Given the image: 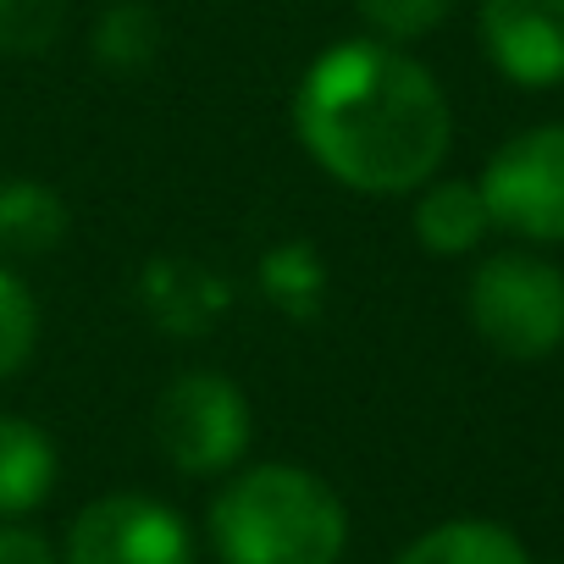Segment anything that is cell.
<instances>
[{
  "mask_svg": "<svg viewBox=\"0 0 564 564\" xmlns=\"http://www.w3.org/2000/svg\"><path fill=\"white\" fill-rule=\"evenodd\" d=\"M355 7H360V18L393 45V40H421V34H432V29L448 18L454 0H355Z\"/></svg>",
  "mask_w": 564,
  "mask_h": 564,
  "instance_id": "5bb4252c",
  "label": "cell"
},
{
  "mask_svg": "<svg viewBox=\"0 0 564 564\" xmlns=\"http://www.w3.org/2000/svg\"><path fill=\"white\" fill-rule=\"evenodd\" d=\"M492 227L487 199L476 183H432L415 205V238L432 254H465L481 243V232Z\"/></svg>",
  "mask_w": 564,
  "mask_h": 564,
  "instance_id": "9c48e42d",
  "label": "cell"
},
{
  "mask_svg": "<svg viewBox=\"0 0 564 564\" xmlns=\"http://www.w3.org/2000/svg\"><path fill=\"white\" fill-rule=\"evenodd\" d=\"M67 29V0H0V56H45Z\"/></svg>",
  "mask_w": 564,
  "mask_h": 564,
  "instance_id": "4fadbf2b",
  "label": "cell"
},
{
  "mask_svg": "<svg viewBox=\"0 0 564 564\" xmlns=\"http://www.w3.org/2000/svg\"><path fill=\"white\" fill-rule=\"evenodd\" d=\"M399 564H531V553L520 547L514 531L492 520H448L421 542H410Z\"/></svg>",
  "mask_w": 564,
  "mask_h": 564,
  "instance_id": "30bf717a",
  "label": "cell"
},
{
  "mask_svg": "<svg viewBox=\"0 0 564 564\" xmlns=\"http://www.w3.org/2000/svg\"><path fill=\"white\" fill-rule=\"evenodd\" d=\"M205 525L221 564H338L349 542L344 498L300 465L238 470L210 498Z\"/></svg>",
  "mask_w": 564,
  "mask_h": 564,
  "instance_id": "7a4b0ae2",
  "label": "cell"
},
{
  "mask_svg": "<svg viewBox=\"0 0 564 564\" xmlns=\"http://www.w3.org/2000/svg\"><path fill=\"white\" fill-rule=\"evenodd\" d=\"M34 344H40V305L29 282L12 265H0V382L34 360Z\"/></svg>",
  "mask_w": 564,
  "mask_h": 564,
  "instance_id": "7c38bea8",
  "label": "cell"
},
{
  "mask_svg": "<svg viewBox=\"0 0 564 564\" xmlns=\"http://www.w3.org/2000/svg\"><path fill=\"white\" fill-rule=\"evenodd\" d=\"M67 232V205L40 183H0V249L45 254Z\"/></svg>",
  "mask_w": 564,
  "mask_h": 564,
  "instance_id": "8fae6325",
  "label": "cell"
},
{
  "mask_svg": "<svg viewBox=\"0 0 564 564\" xmlns=\"http://www.w3.org/2000/svg\"><path fill=\"white\" fill-rule=\"evenodd\" d=\"M300 144L327 177L360 194H410L448 155V100L437 78L388 40H344L300 78Z\"/></svg>",
  "mask_w": 564,
  "mask_h": 564,
  "instance_id": "6da1fadb",
  "label": "cell"
},
{
  "mask_svg": "<svg viewBox=\"0 0 564 564\" xmlns=\"http://www.w3.org/2000/svg\"><path fill=\"white\" fill-rule=\"evenodd\" d=\"M56 443L23 415H0V520H23L56 487Z\"/></svg>",
  "mask_w": 564,
  "mask_h": 564,
  "instance_id": "ba28073f",
  "label": "cell"
},
{
  "mask_svg": "<svg viewBox=\"0 0 564 564\" xmlns=\"http://www.w3.org/2000/svg\"><path fill=\"white\" fill-rule=\"evenodd\" d=\"M481 45L525 89L564 84V0H481Z\"/></svg>",
  "mask_w": 564,
  "mask_h": 564,
  "instance_id": "52a82bcc",
  "label": "cell"
},
{
  "mask_svg": "<svg viewBox=\"0 0 564 564\" xmlns=\"http://www.w3.org/2000/svg\"><path fill=\"white\" fill-rule=\"evenodd\" d=\"M470 327L503 360H542L564 344V271L536 254H492L470 276Z\"/></svg>",
  "mask_w": 564,
  "mask_h": 564,
  "instance_id": "3957f363",
  "label": "cell"
},
{
  "mask_svg": "<svg viewBox=\"0 0 564 564\" xmlns=\"http://www.w3.org/2000/svg\"><path fill=\"white\" fill-rule=\"evenodd\" d=\"M249 399L221 371L177 377L155 404V443L183 476H221L249 448Z\"/></svg>",
  "mask_w": 564,
  "mask_h": 564,
  "instance_id": "277c9868",
  "label": "cell"
},
{
  "mask_svg": "<svg viewBox=\"0 0 564 564\" xmlns=\"http://www.w3.org/2000/svg\"><path fill=\"white\" fill-rule=\"evenodd\" d=\"M62 564H194V536L161 498L106 492L73 514Z\"/></svg>",
  "mask_w": 564,
  "mask_h": 564,
  "instance_id": "8992f818",
  "label": "cell"
},
{
  "mask_svg": "<svg viewBox=\"0 0 564 564\" xmlns=\"http://www.w3.org/2000/svg\"><path fill=\"white\" fill-rule=\"evenodd\" d=\"M481 199L492 227H509L536 243H564V128H531L509 139L487 172Z\"/></svg>",
  "mask_w": 564,
  "mask_h": 564,
  "instance_id": "5b68a950",
  "label": "cell"
},
{
  "mask_svg": "<svg viewBox=\"0 0 564 564\" xmlns=\"http://www.w3.org/2000/svg\"><path fill=\"white\" fill-rule=\"evenodd\" d=\"M0 564H62V558L51 553V542L40 531L0 520Z\"/></svg>",
  "mask_w": 564,
  "mask_h": 564,
  "instance_id": "9a60e30c",
  "label": "cell"
}]
</instances>
